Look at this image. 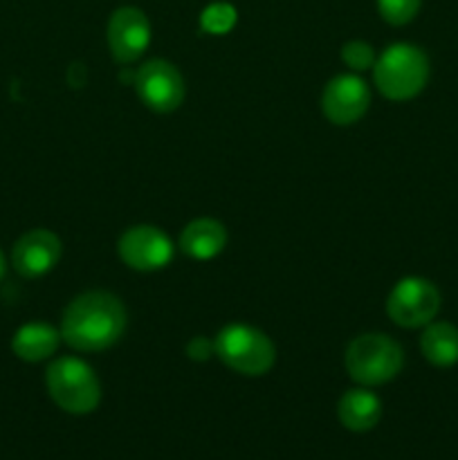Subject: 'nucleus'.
<instances>
[{"label": "nucleus", "instance_id": "f257e3e1", "mask_svg": "<svg viewBox=\"0 0 458 460\" xmlns=\"http://www.w3.org/2000/svg\"><path fill=\"white\" fill-rule=\"evenodd\" d=\"M124 331L126 308L110 292H84L63 310L61 340L81 353L110 349L121 340Z\"/></svg>", "mask_w": 458, "mask_h": 460}, {"label": "nucleus", "instance_id": "f03ea898", "mask_svg": "<svg viewBox=\"0 0 458 460\" xmlns=\"http://www.w3.org/2000/svg\"><path fill=\"white\" fill-rule=\"evenodd\" d=\"M373 79L391 102L418 97L429 81V58L418 45L393 43L375 58Z\"/></svg>", "mask_w": 458, "mask_h": 460}, {"label": "nucleus", "instance_id": "7ed1b4c3", "mask_svg": "<svg viewBox=\"0 0 458 460\" xmlns=\"http://www.w3.org/2000/svg\"><path fill=\"white\" fill-rule=\"evenodd\" d=\"M344 364L357 385L380 386L400 376L404 367V350L384 332H366L350 341Z\"/></svg>", "mask_w": 458, "mask_h": 460}, {"label": "nucleus", "instance_id": "20e7f679", "mask_svg": "<svg viewBox=\"0 0 458 460\" xmlns=\"http://www.w3.org/2000/svg\"><path fill=\"white\" fill-rule=\"evenodd\" d=\"M49 398L72 416L92 413L101 402V385L90 364L79 358H58L45 371Z\"/></svg>", "mask_w": 458, "mask_h": 460}, {"label": "nucleus", "instance_id": "39448f33", "mask_svg": "<svg viewBox=\"0 0 458 460\" xmlns=\"http://www.w3.org/2000/svg\"><path fill=\"white\" fill-rule=\"evenodd\" d=\"M214 353L225 367L250 377L265 376L277 362V349L272 340L259 328L247 326V323L225 326L216 335Z\"/></svg>", "mask_w": 458, "mask_h": 460}, {"label": "nucleus", "instance_id": "423d86ee", "mask_svg": "<svg viewBox=\"0 0 458 460\" xmlns=\"http://www.w3.org/2000/svg\"><path fill=\"white\" fill-rule=\"evenodd\" d=\"M440 292L429 279L407 277L395 283L386 299V314L402 328H422L436 319Z\"/></svg>", "mask_w": 458, "mask_h": 460}, {"label": "nucleus", "instance_id": "0eeeda50", "mask_svg": "<svg viewBox=\"0 0 458 460\" xmlns=\"http://www.w3.org/2000/svg\"><path fill=\"white\" fill-rule=\"evenodd\" d=\"M133 85L144 106L151 108L153 112H160V115L178 111L184 102V94H187L180 70L164 58H153V61L144 63L135 72Z\"/></svg>", "mask_w": 458, "mask_h": 460}, {"label": "nucleus", "instance_id": "6e6552de", "mask_svg": "<svg viewBox=\"0 0 458 460\" xmlns=\"http://www.w3.org/2000/svg\"><path fill=\"white\" fill-rule=\"evenodd\" d=\"M117 254L137 272H155V270L166 268L173 259V243L153 225H135L128 227L119 236L117 243Z\"/></svg>", "mask_w": 458, "mask_h": 460}, {"label": "nucleus", "instance_id": "1a4fd4ad", "mask_svg": "<svg viewBox=\"0 0 458 460\" xmlns=\"http://www.w3.org/2000/svg\"><path fill=\"white\" fill-rule=\"evenodd\" d=\"M371 106V88L357 75H339L330 79L321 94V111L335 126H350L362 119Z\"/></svg>", "mask_w": 458, "mask_h": 460}, {"label": "nucleus", "instance_id": "9d476101", "mask_svg": "<svg viewBox=\"0 0 458 460\" xmlns=\"http://www.w3.org/2000/svg\"><path fill=\"white\" fill-rule=\"evenodd\" d=\"M108 48L117 63H133L151 43V22L137 7H119L108 21Z\"/></svg>", "mask_w": 458, "mask_h": 460}, {"label": "nucleus", "instance_id": "9b49d317", "mask_svg": "<svg viewBox=\"0 0 458 460\" xmlns=\"http://www.w3.org/2000/svg\"><path fill=\"white\" fill-rule=\"evenodd\" d=\"M63 245L49 229H30L22 234L12 250V265L21 277L39 279L57 268L61 261Z\"/></svg>", "mask_w": 458, "mask_h": 460}, {"label": "nucleus", "instance_id": "f8f14e48", "mask_svg": "<svg viewBox=\"0 0 458 460\" xmlns=\"http://www.w3.org/2000/svg\"><path fill=\"white\" fill-rule=\"evenodd\" d=\"M337 418L348 431L364 434V431H371L380 422L382 402L366 386L350 389L341 395L339 404H337Z\"/></svg>", "mask_w": 458, "mask_h": 460}, {"label": "nucleus", "instance_id": "ddd939ff", "mask_svg": "<svg viewBox=\"0 0 458 460\" xmlns=\"http://www.w3.org/2000/svg\"><path fill=\"white\" fill-rule=\"evenodd\" d=\"M227 245V229L214 218H196L180 234V250L198 261L218 256Z\"/></svg>", "mask_w": 458, "mask_h": 460}, {"label": "nucleus", "instance_id": "4468645a", "mask_svg": "<svg viewBox=\"0 0 458 460\" xmlns=\"http://www.w3.org/2000/svg\"><path fill=\"white\" fill-rule=\"evenodd\" d=\"M61 341V331L43 322H31L13 332L12 350L22 362H43L52 358Z\"/></svg>", "mask_w": 458, "mask_h": 460}, {"label": "nucleus", "instance_id": "2eb2a0df", "mask_svg": "<svg viewBox=\"0 0 458 460\" xmlns=\"http://www.w3.org/2000/svg\"><path fill=\"white\" fill-rule=\"evenodd\" d=\"M420 350L434 367H454L458 364V328L447 322L427 323L420 337Z\"/></svg>", "mask_w": 458, "mask_h": 460}, {"label": "nucleus", "instance_id": "dca6fc26", "mask_svg": "<svg viewBox=\"0 0 458 460\" xmlns=\"http://www.w3.org/2000/svg\"><path fill=\"white\" fill-rule=\"evenodd\" d=\"M238 21L236 7L229 3H211L200 13V27L207 34H227L233 30Z\"/></svg>", "mask_w": 458, "mask_h": 460}, {"label": "nucleus", "instance_id": "f3484780", "mask_svg": "<svg viewBox=\"0 0 458 460\" xmlns=\"http://www.w3.org/2000/svg\"><path fill=\"white\" fill-rule=\"evenodd\" d=\"M422 0H377V12L389 25H407L420 12Z\"/></svg>", "mask_w": 458, "mask_h": 460}, {"label": "nucleus", "instance_id": "a211bd4d", "mask_svg": "<svg viewBox=\"0 0 458 460\" xmlns=\"http://www.w3.org/2000/svg\"><path fill=\"white\" fill-rule=\"evenodd\" d=\"M341 58L353 72H364L375 66V49L366 40H348L341 48Z\"/></svg>", "mask_w": 458, "mask_h": 460}, {"label": "nucleus", "instance_id": "6ab92c4d", "mask_svg": "<svg viewBox=\"0 0 458 460\" xmlns=\"http://www.w3.org/2000/svg\"><path fill=\"white\" fill-rule=\"evenodd\" d=\"M189 358L196 359V362H205L211 353H214V341H209L207 337H193L187 346Z\"/></svg>", "mask_w": 458, "mask_h": 460}, {"label": "nucleus", "instance_id": "aec40b11", "mask_svg": "<svg viewBox=\"0 0 458 460\" xmlns=\"http://www.w3.org/2000/svg\"><path fill=\"white\" fill-rule=\"evenodd\" d=\"M3 274H4V256L3 252H0V279H3Z\"/></svg>", "mask_w": 458, "mask_h": 460}]
</instances>
